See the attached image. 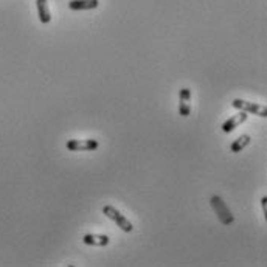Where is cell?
<instances>
[{
    "label": "cell",
    "instance_id": "cell-10",
    "mask_svg": "<svg viewBox=\"0 0 267 267\" xmlns=\"http://www.w3.org/2000/svg\"><path fill=\"white\" fill-rule=\"evenodd\" d=\"M250 135H247V134H244V135H241V137H238L236 140L233 141V143L230 145V151L231 152H241L244 148H247L248 145H250Z\"/></svg>",
    "mask_w": 267,
    "mask_h": 267
},
{
    "label": "cell",
    "instance_id": "cell-7",
    "mask_svg": "<svg viewBox=\"0 0 267 267\" xmlns=\"http://www.w3.org/2000/svg\"><path fill=\"white\" fill-rule=\"evenodd\" d=\"M83 242L90 247H106L111 242V238L107 234H95V233H87L83 236Z\"/></svg>",
    "mask_w": 267,
    "mask_h": 267
},
{
    "label": "cell",
    "instance_id": "cell-1",
    "mask_svg": "<svg viewBox=\"0 0 267 267\" xmlns=\"http://www.w3.org/2000/svg\"><path fill=\"white\" fill-rule=\"evenodd\" d=\"M210 205L214 210L216 216L219 217V221H221L224 225H231L234 222V216L230 211V208L227 207V203L222 200V197H219L216 194L211 196L210 197Z\"/></svg>",
    "mask_w": 267,
    "mask_h": 267
},
{
    "label": "cell",
    "instance_id": "cell-3",
    "mask_svg": "<svg viewBox=\"0 0 267 267\" xmlns=\"http://www.w3.org/2000/svg\"><path fill=\"white\" fill-rule=\"evenodd\" d=\"M231 106H233L234 109H238V111H244V112H247V114H253V115L261 117V118H265V117H267V107H265V106H261V104H256V103H250V101L236 98V100L231 101Z\"/></svg>",
    "mask_w": 267,
    "mask_h": 267
},
{
    "label": "cell",
    "instance_id": "cell-11",
    "mask_svg": "<svg viewBox=\"0 0 267 267\" xmlns=\"http://www.w3.org/2000/svg\"><path fill=\"white\" fill-rule=\"evenodd\" d=\"M261 205H262V210H264V213H265V210H267V196H264V197L261 199Z\"/></svg>",
    "mask_w": 267,
    "mask_h": 267
},
{
    "label": "cell",
    "instance_id": "cell-8",
    "mask_svg": "<svg viewBox=\"0 0 267 267\" xmlns=\"http://www.w3.org/2000/svg\"><path fill=\"white\" fill-rule=\"evenodd\" d=\"M100 5V0H72L69 2V8L73 11H87L95 10Z\"/></svg>",
    "mask_w": 267,
    "mask_h": 267
},
{
    "label": "cell",
    "instance_id": "cell-2",
    "mask_svg": "<svg viewBox=\"0 0 267 267\" xmlns=\"http://www.w3.org/2000/svg\"><path fill=\"white\" fill-rule=\"evenodd\" d=\"M103 214L107 216L109 219H111V221H114L123 231L131 233V231L134 230L132 222H131L129 219L124 216V214H121L115 207H112V205H104V207H103Z\"/></svg>",
    "mask_w": 267,
    "mask_h": 267
},
{
    "label": "cell",
    "instance_id": "cell-6",
    "mask_svg": "<svg viewBox=\"0 0 267 267\" xmlns=\"http://www.w3.org/2000/svg\"><path fill=\"white\" fill-rule=\"evenodd\" d=\"M247 118H248V114L247 112H244V111H239L238 114H234V115H231L224 124H222V131L225 132V134H230V132H233L234 129H236L239 124H242V123H245L247 121Z\"/></svg>",
    "mask_w": 267,
    "mask_h": 267
},
{
    "label": "cell",
    "instance_id": "cell-4",
    "mask_svg": "<svg viewBox=\"0 0 267 267\" xmlns=\"http://www.w3.org/2000/svg\"><path fill=\"white\" fill-rule=\"evenodd\" d=\"M98 140H69L67 149L72 152H83V151H95L98 149Z\"/></svg>",
    "mask_w": 267,
    "mask_h": 267
},
{
    "label": "cell",
    "instance_id": "cell-5",
    "mask_svg": "<svg viewBox=\"0 0 267 267\" xmlns=\"http://www.w3.org/2000/svg\"><path fill=\"white\" fill-rule=\"evenodd\" d=\"M191 90L183 87L180 92H179V114L182 117H188L191 114Z\"/></svg>",
    "mask_w": 267,
    "mask_h": 267
},
{
    "label": "cell",
    "instance_id": "cell-9",
    "mask_svg": "<svg viewBox=\"0 0 267 267\" xmlns=\"http://www.w3.org/2000/svg\"><path fill=\"white\" fill-rule=\"evenodd\" d=\"M36 7H38V16L41 24L47 25L52 22V13L49 8V0H36Z\"/></svg>",
    "mask_w": 267,
    "mask_h": 267
}]
</instances>
